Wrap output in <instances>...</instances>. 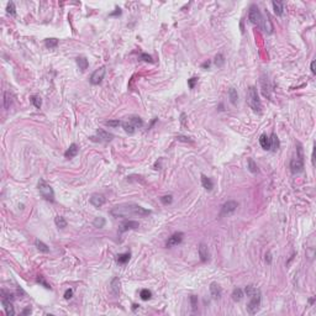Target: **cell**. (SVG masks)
<instances>
[{
    "label": "cell",
    "mask_w": 316,
    "mask_h": 316,
    "mask_svg": "<svg viewBox=\"0 0 316 316\" xmlns=\"http://www.w3.org/2000/svg\"><path fill=\"white\" fill-rule=\"evenodd\" d=\"M110 214L114 217H130V216H147L151 210H147L137 204H121L111 209Z\"/></svg>",
    "instance_id": "cell-1"
},
{
    "label": "cell",
    "mask_w": 316,
    "mask_h": 316,
    "mask_svg": "<svg viewBox=\"0 0 316 316\" xmlns=\"http://www.w3.org/2000/svg\"><path fill=\"white\" fill-rule=\"evenodd\" d=\"M247 104L250 105V108L254 113H258V114L262 113V103H261V99L258 97L257 89L254 86H250L248 88V91H247Z\"/></svg>",
    "instance_id": "cell-2"
},
{
    "label": "cell",
    "mask_w": 316,
    "mask_h": 316,
    "mask_svg": "<svg viewBox=\"0 0 316 316\" xmlns=\"http://www.w3.org/2000/svg\"><path fill=\"white\" fill-rule=\"evenodd\" d=\"M302 169H304V154H302L301 145L298 143V153H297V157H294L290 161V170L291 173L297 174V173L302 172Z\"/></svg>",
    "instance_id": "cell-3"
},
{
    "label": "cell",
    "mask_w": 316,
    "mask_h": 316,
    "mask_svg": "<svg viewBox=\"0 0 316 316\" xmlns=\"http://www.w3.org/2000/svg\"><path fill=\"white\" fill-rule=\"evenodd\" d=\"M38 190H40V194H41V197L43 199L48 200V201H53L54 200V191H53V189L43 179H40V182H38Z\"/></svg>",
    "instance_id": "cell-4"
},
{
    "label": "cell",
    "mask_w": 316,
    "mask_h": 316,
    "mask_svg": "<svg viewBox=\"0 0 316 316\" xmlns=\"http://www.w3.org/2000/svg\"><path fill=\"white\" fill-rule=\"evenodd\" d=\"M251 301L247 304V311H248V314L251 315H254L258 310H259V305H261V291H259V289L253 294V295H251Z\"/></svg>",
    "instance_id": "cell-5"
},
{
    "label": "cell",
    "mask_w": 316,
    "mask_h": 316,
    "mask_svg": "<svg viewBox=\"0 0 316 316\" xmlns=\"http://www.w3.org/2000/svg\"><path fill=\"white\" fill-rule=\"evenodd\" d=\"M248 19H250V21L252 24L258 25V26L261 27V25H262V22H263V16H262V14H261L258 6H256V5H252V6H251Z\"/></svg>",
    "instance_id": "cell-6"
},
{
    "label": "cell",
    "mask_w": 316,
    "mask_h": 316,
    "mask_svg": "<svg viewBox=\"0 0 316 316\" xmlns=\"http://www.w3.org/2000/svg\"><path fill=\"white\" fill-rule=\"evenodd\" d=\"M105 72H106L105 67H100L98 69H95L93 72L91 77H90V83L93 84V85H98V84L101 83L103 79H104V77H105Z\"/></svg>",
    "instance_id": "cell-7"
},
{
    "label": "cell",
    "mask_w": 316,
    "mask_h": 316,
    "mask_svg": "<svg viewBox=\"0 0 316 316\" xmlns=\"http://www.w3.org/2000/svg\"><path fill=\"white\" fill-rule=\"evenodd\" d=\"M238 206V202L237 201H233V200H229L227 202H225L221 208V213H220V216H225V215H230L235 213V210L237 209Z\"/></svg>",
    "instance_id": "cell-8"
},
{
    "label": "cell",
    "mask_w": 316,
    "mask_h": 316,
    "mask_svg": "<svg viewBox=\"0 0 316 316\" xmlns=\"http://www.w3.org/2000/svg\"><path fill=\"white\" fill-rule=\"evenodd\" d=\"M183 237H184L183 232H177V233H174V235H172V236L168 238V241H167V247H173V246L179 245V243L183 241Z\"/></svg>",
    "instance_id": "cell-9"
},
{
    "label": "cell",
    "mask_w": 316,
    "mask_h": 316,
    "mask_svg": "<svg viewBox=\"0 0 316 316\" xmlns=\"http://www.w3.org/2000/svg\"><path fill=\"white\" fill-rule=\"evenodd\" d=\"M90 204L93 205V206H95V208H100V206H103L104 204H105V197L104 195H101V194H93L91 197H90Z\"/></svg>",
    "instance_id": "cell-10"
},
{
    "label": "cell",
    "mask_w": 316,
    "mask_h": 316,
    "mask_svg": "<svg viewBox=\"0 0 316 316\" xmlns=\"http://www.w3.org/2000/svg\"><path fill=\"white\" fill-rule=\"evenodd\" d=\"M140 227V224L137 222V221H126V222H124L122 225H121V227H120V230H119V232L122 233L125 232V231H129V230H136V229H138Z\"/></svg>",
    "instance_id": "cell-11"
},
{
    "label": "cell",
    "mask_w": 316,
    "mask_h": 316,
    "mask_svg": "<svg viewBox=\"0 0 316 316\" xmlns=\"http://www.w3.org/2000/svg\"><path fill=\"white\" fill-rule=\"evenodd\" d=\"M198 251H199L200 259H201L202 262H208V261H209V258H210V253H209V248H208V246H206L205 243H200Z\"/></svg>",
    "instance_id": "cell-12"
},
{
    "label": "cell",
    "mask_w": 316,
    "mask_h": 316,
    "mask_svg": "<svg viewBox=\"0 0 316 316\" xmlns=\"http://www.w3.org/2000/svg\"><path fill=\"white\" fill-rule=\"evenodd\" d=\"M210 294H211L213 299H220V298H221V294H222L221 286H220L217 283H211L210 284Z\"/></svg>",
    "instance_id": "cell-13"
},
{
    "label": "cell",
    "mask_w": 316,
    "mask_h": 316,
    "mask_svg": "<svg viewBox=\"0 0 316 316\" xmlns=\"http://www.w3.org/2000/svg\"><path fill=\"white\" fill-rule=\"evenodd\" d=\"M97 135L99 137V142H109L114 138V135L113 133H109L104 130H98L97 131Z\"/></svg>",
    "instance_id": "cell-14"
},
{
    "label": "cell",
    "mask_w": 316,
    "mask_h": 316,
    "mask_svg": "<svg viewBox=\"0 0 316 316\" xmlns=\"http://www.w3.org/2000/svg\"><path fill=\"white\" fill-rule=\"evenodd\" d=\"M78 150H79V148H78V146H77L75 143H72V145L69 146V148L66 151L64 157H66V158H69V159H70V158H73V157H75V156L78 154Z\"/></svg>",
    "instance_id": "cell-15"
},
{
    "label": "cell",
    "mask_w": 316,
    "mask_h": 316,
    "mask_svg": "<svg viewBox=\"0 0 316 316\" xmlns=\"http://www.w3.org/2000/svg\"><path fill=\"white\" fill-rule=\"evenodd\" d=\"M1 301H3V305H4V309H5L6 315H9V316L15 315V310H14L13 302H11L10 300H1Z\"/></svg>",
    "instance_id": "cell-16"
},
{
    "label": "cell",
    "mask_w": 316,
    "mask_h": 316,
    "mask_svg": "<svg viewBox=\"0 0 316 316\" xmlns=\"http://www.w3.org/2000/svg\"><path fill=\"white\" fill-rule=\"evenodd\" d=\"M272 5H273V9H274L275 15H278V16L283 15L284 6H283V3H282V1H273V3H272Z\"/></svg>",
    "instance_id": "cell-17"
},
{
    "label": "cell",
    "mask_w": 316,
    "mask_h": 316,
    "mask_svg": "<svg viewBox=\"0 0 316 316\" xmlns=\"http://www.w3.org/2000/svg\"><path fill=\"white\" fill-rule=\"evenodd\" d=\"M259 145L262 146L263 150H270V140L267 135H262L259 137Z\"/></svg>",
    "instance_id": "cell-18"
},
{
    "label": "cell",
    "mask_w": 316,
    "mask_h": 316,
    "mask_svg": "<svg viewBox=\"0 0 316 316\" xmlns=\"http://www.w3.org/2000/svg\"><path fill=\"white\" fill-rule=\"evenodd\" d=\"M201 184H202V186L206 189V190H213V188H214V184L211 182V179L210 178H208L206 175H201Z\"/></svg>",
    "instance_id": "cell-19"
},
{
    "label": "cell",
    "mask_w": 316,
    "mask_h": 316,
    "mask_svg": "<svg viewBox=\"0 0 316 316\" xmlns=\"http://www.w3.org/2000/svg\"><path fill=\"white\" fill-rule=\"evenodd\" d=\"M269 140H270V150L273 151V152H275V151L279 148V140H278L277 135L273 133V135L269 137Z\"/></svg>",
    "instance_id": "cell-20"
},
{
    "label": "cell",
    "mask_w": 316,
    "mask_h": 316,
    "mask_svg": "<svg viewBox=\"0 0 316 316\" xmlns=\"http://www.w3.org/2000/svg\"><path fill=\"white\" fill-rule=\"evenodd\" d=\"M229 99H230V101L232 103L233 105L237 104V101H238V94H237V90H236L235 88H230V89H229Z\"/></svg>",
    "instance_id": "cell-21"
},
{
    "label": "cell",
    "mask_w": 316,
    "mask_h": 316,
    "mask_svg": "<svg viewBox=\"0 0 316 316\" xmlns=\"http://www.w3.org/2000/svg\"><path fill=\"white\" fill-rule=\"evenodd\" d=\"M121 126H122V129L126 131V132L129 133V135H133L135 131H136V127L133 126L132 124H130L129 121H125V122H121Z\"/></svg>",
    "instance_id": "cell-22"
},
{
    "label": "cell",
    "mask_w": 316,
    "mask_h": 316,
    "mask_svg": "<svg viewBox=\"0 0 316 316\" xmlns=\"http://www.w3.org/2000/svg\"><path fill=\"white\" fill-rule=\"evenodd\" d=\"M35 246L37 247V250L43 252V253H48V252H50L48 246H47L46 243H43L42 241H40V240H36V241H35Z\"/></svg>",
    "instance_id": "cell-23"
},
{
    "label": "cell",
    "mask_w": 316,
    "mask_h": 316,
    "mask_svg": "<svg viewBox=\"0 0 316 316\" xmlns=\"http://www.w3.org/2000/svg\"><path fill=\"white\" fill-rule=\"evenodd\" d=\"M77 64H78L80 70H85L89 66V62H88V59L85 57H78L77 58Z\"/></svg>",
    "instance_id": "cell-24"
},
{
    "label": "cell",
    "mask_w": 316,
    "mask_h": 316,
    "mask_svg": "<svg viewBox=\"0 0 316 316\" xmlns=\"http://www.w3.org/2000/svg\"><path fill=\"white\" fill-rule=\"evenodd\" d=\"M129 122L132 124L135 127H142V125H143L142 119L138 116H130L129 117Z\"/></svg>",
    "instance_id": "cell-25"
},
{
    "label": "cell",
    "mask_w": 316,
    "mask_h": 316,
    "mask_svg": "<svg viewBox=\"0 0 316 316\" xmlns=\"http://www.w3.org/2000/svg\"><path fill=\"white\" fill-rule=\"evenodd\" d=\"M54 224H56V226H57L58 229H64V227H67V221L63 216H56V219H54Z\"/></svg>",
    "instance_id": "cell-26"
},
{
    "label": "cell",
    "mask_w": 316,
    "mask_h": 316,
    "mask_svg": "<svg viewBox=\"0 0 316 316\" xmlns=\"http://www.w3.org/2000/svg\"><path fill=\"white\" fill-rule=\"evenodd\" d=\"M242 298H243V291H242V289L236 288V289L232 291L233 301H240V300H242Z\"/></svg>",
    "instance_id": "cell-27"
},
{
    "label": "cell",
    "mask_w": 316,
    "mask_h": 316,
    "mask_svg": "<svg viewBox=\"0 0 316 316\" xmlns=\"http://www.w3.org/2000/svg\"><path fill=\"white\" fill-rule=\"evenodd\" d=\"M130 257H131V254L127 252V253H124V254H119L117 256V262L119 263H121V264H125V263H127L129 261H130Z\"/></svg>",
    "instance_id": "cell-28"
},
{
    "label": "cell",
    "mask_w": 316,
    "mask_h": 316,
    "mask_svg": "<svg viewBox=\"0 0 316 316\" xmlns=\"http://www.w3.org/2000/svg\"><path fill=\"white\" fill-rule=\"evenodd\" d=\"M111 289H113L115 295H117L120 293V280H119V278H114L111 280Z\"/></svg>",
    "instance_id": "cell-29"
},
{
    "label": "cell",
    "mask_w": 316,
    "mask_h": 316,
    "mask_svg": "<svg viewBox=\"0 0 316 316\" xmlns=\"http://www.w3.org/2000/svg\"><path fill=\"white\" fill-rule=\"evenodd\" d=\"M45 45H46V47L50 48V50L56 48L57 45H58V40H57V38H47L46 42H45Z\"/></svg>",
    "instance_id": "cell-30"
},
{
    "label": "cell",
    "mask_w": 316,
    "mask_h": 316,
    "mask_svg": "<svg viewBox=\"0 0 316 316\" xmlns=\"http://www.w3.org/2000/svg\"><path fill=\"white\" fill-rule=\"evenodd\" d=\"M105 219L104 217H95L94 219V221H93V225H94V227H97V229H101V227H104L105 226Z\"/></svg>",
    "instance_id": "cell-31"
},
{
    "label": "cell",
    "mask_w": 316,
    "mask_h": 316,
    "mask_svg": "<svg viewBox=\"0 0 316 316\" xmlns=\"http://www.w3.org/2000/svg\"><path fill=\"white\" fill-rule=\"evenodd\" d=\"M30 99H31V103H32V105L35 108H37V109L41 108V105H42V99H41L38 95H32Z\"/></svg>",
    "instance_id": "cell-32"
},
{
    "label": "cell",
    "mask_w": 316,
    "mask_h": 316,
    "mask_svg": "<svg viewBox=\"0 0 316 316\" xmlns=\"http://www.w3.org/2000/svg\"><path fill=\"white\" fill-rule=\"evenodd\" d=\"M140 297H141V299L142 300H150L151 297H152V293H151L148 289H142L141 290V293H140Z\"/></svg>",
    "instance_id": "cell-33"
},
{
    "label": "cell",
    "mask_w": 316,
    "mask_h": 316,
    "mask_svg": "<svg viewBox=\"0 0 316 316\" xmlns=\"http://www.w3.org/2000/svg\"><path fill=\"white\" fill-rule=\"evenodd\" d=\"M215 64L217 67H222L225 64V57H224V54H221V53L216 54V57H215Z\"/></svg>",
    "instance_id": "cell-34"
},
{
    "label": "cell",
    "mask_w": 316,
    "mask_h": 316,
    "mask_svg": "<svg viewBox=\"0 0 316 316\" xmlns=\"http://www.w3.org/2000/svg\"><path fill=\"white\" fill-rule=\"evenodd\" d=\"M6 10H8V14H10V15H13V16H15V15H16V9H15V4H14L13 1H10V3L8 4V8H6Z\"/></svg>",
    "instance_id": "cell-35"
},
{
    "label": "cell",
    "mask_w": 316,
    "mask_h": 316,
    "mask_svg": "<svg viewBox=\"0 0 316 316\" xmlns=\"http://www.w3.org/2000/svg\"><path fill=\"white\" fill-rule=\"evenodd\" d=\"M10 104H11V98H10L9 93L5 91V93H4V108H5V109H9V108H10Z\"/></svg>",
    "instance_id": "cell-36"
},
{
    "label": "cell",
    "mask_w": 316,
    "mask_h": 316,
    "mask_svg": "<svg viewBox=\"0 0 316 316\" xmlns=\"http://www.w3.org/2000/svg\"><path fill=\"white\" fill-rule=\"evenodd\" d=\"M190 305H191V310L195 313L198 309V297H195V295L190 297Z\"/></svg>",
    "instance_id": "cell-37"
},
{
    "label": "cell",
    "mask_w": 316,
    "mask_h": 316,
    "mask_svg": "<svg viewBox=\"0 0 316 316\" xmlns=\"http://www.w3.org/2000/svg\"><path fill=\"white\" fill-rule=\"evenodd\" d=\"M1 300H10V301H13L14 300V294H10L6 290H1Z\"/></svg>",
    "instance_id": "cell-38"
},
{
    "label": "cell",
    "mask_w": 316,
    "mask_h": 316,
    "mask_svg": "<svg viewBox=\"0 0 316 316\" xmlns=\"http://www.w3.org/2000/svg\"><path fill=\"white\" fill-rule=\"evenodd\" d=\"M248 169H250V172H252V173H257L258 172V167H257V164L254 163V161L252 158L248 159Z\"/></svg>",
    "instance_id": "cell-39"
},
{
    "label": "cell",
    "mask_w": 316,
    "mask_h": 316,
    "mask_svg": "<svg viewBox=\"0 0 316 316\" xmlns=\"http://www.w3.org/2000/svg\"><path fill=\"white\" fill-rule=\"evenodd\" d=\"M257 290H258V289H257L256 286H253V285H247L246 289H245V293L247 294V297H251V295H253Z\"/></svg>",
    "instance_id": "cell-40"
},
{
    "label": "cell",
    "mask_w": 316,
    "mask_h": 316,
    "mask_svg": "<svg viewBox=\"0 0 316 316\" xmlns=\"http://www.w3.org/2000/svg\"><path fill=\"white\" fill-rule=\"evenodd\" d=\"M161 201H162V204L168 205V204H170L173 201V198H172V195H164V197L161 198Z\"/></svg>",
    "instance_id": "cell-41"
},
{
    "label": "cell",
    "mask_w": 316,
    "mask_h": 316,
    "mask_svg": "<svg viewBox=\"0 0 316 316\" xmlns=\"http://www.w3.org/2000/svg\"><path fill=\"white\" fill-rule=\"evenodd\" d=\"M105 124H106L108 126H110V127H117V126L121 125V121H119V120H111V121H106Z\"/></svg>",
    "instance_id": "cell-42"
},
{
    "label": "cell",
    "mask_w": 316,
    "mask_h": 316,
    "mask_svg": "<svg viewBox=\"0 0 316 316\" xmlns=\"http://www.w3.org/2000/svg\"><path fill=\"white\" fill-rule=\"evenodd\" d=\"M198 82V78H195V77H193V78H190L189 80H188V84H189V88L190 89H194V86H195V84Z\"/></svg>",
    "instance_id": "cell-43"
},
{
    "label": "cell",
    "mask_w": 316,
    "mask_h": 316,
    "mask_svg": "<svg viewBox=\"0 0 316 316\" xmlns=\"http://www.w3.org/2000/svg\"><path fill=\"white\" fill-rule=\"evenodd\" d=\"M37 282H38V283H41V284H42V285H43V286H45V288H47V289H50V288H51V286H50V284H47V283H46V280H45V279H43V278H42V277H40V278H37Z\"/></svg>",
    "instance_id": "cell-44"
},
{
    "label": "cell",
    "mask_w": 316,
    "mask_h": 316,
    "mask_svg": "<svg viewBox=\"0 0 316 316\" xmlns=\"http://www.w3.org/2000/svg\"><path fill=\"white\" fill-rule=\"evenodd\" d=\"M72 297H73V290L72 289H67L66 293H64V298L66 299H70Z\"/></svg>",
    "instance_id": "cell-45"
},
{
    "label": "cell",
    "mask_w": 316,
    "mask_h": 316,
    "mask_svg": "<svg viewBox=\"0 0 316 316\" xmlns=\"http://www.w3.org/2000/svg\"><path fill=\"white\" fill-rule=\"evenodd\" d=\"M141 58H142L143 61H146V62H152V57L148 56V54H146V53H142V54H141Z\"/></svg>",
    "instance_id": "cell-46"
},
{
    "label": "cell",
    "mask_w": 316,
    "mask_h": 316,
    "mask_svg": "<svg viewBox=\"0 0 316 316\" xmlns=\"http://www.w3.org/2000/svg\"><path fill=\"white\" fill-rule=\"evenodd\" d=\"M177 138H178V141H183V142H193L191 140H189V138L185 137V136H178Z\"/></svg>",
    "instance_id": "cell-47"
},
{
    "label": "cell",
    "mask_w": 316,
    "mask_h": 316,
    "mask_svg": "<svg viewBox=\"0 0 316 316\" xmlns=\"http://www.w3.org/2000/svg\"><path fill=\"white\" fill-rule=\"evenodd\" d=\"M115 10H116V11H114V13H111V14H110L111 16H115V15H120V14H121V10H120L119 8H116Z\"/></svg>",
    "instance_id": "cell-48"
},
{
    "label": "cell",
    "mask_w": 316,
    "mask_h": 316,
    "mask_svg": "<svg viewBox=\"0 0 316 316\" xmlns=\"http://www.w3.org/2000/svg\"><path fill=\"white\" fill-rule=\"evenodd\" d=\"M31 313V309H30V306L29 308H26L24 311H22V315H27V314H30Z\"/></svg>",
    "instance_id": "cell-49"
},
{
    "label": "cell",
    "mask_w": 316,
    "mask_h": 316,
    "mask_svg": "<svg viewBox=\"0 0 316 316\" xmlns=\"http://www.w3.org/2000/svg\"><path fill=\"white\" fill-rule=\"evenodd\" d=\"M311 72H313L314 74H315V73H316V69H315V61H313V62H311Z\"/></svg>",
    "instance_id": "cell-50"
},
{
    "label": "cell",
    "mask_w": 316,
    "mask_h": 316,
    "mask_svg": "<svg viewBox=\"0 0 316 316\" xmlns=\"http://www.w3.org/2000/svg\"><path fill=\"white\" fill-rule=\"evenodd\" d=\"M201 67H202V68H209V67H210V62H209V61H208V62H204Z\"/></svg>",
    "instance_id": "cell-51"
},
{
    "label": "cell",
    "mask_w": 316,
    "mask_h": 316,
    "mask_svg": "<svg viewBox=\"0 0 316 316\" xmlns=\"http://www.w3.org/2000/svg\"><path fill=\"white\" fill-rule=\"evenodd\" d=\"M266 257H267L266 259H267V261H268V263H270V254L268 253V256H266Z\"/></svg>",
    "instance_id": "cell-52"
}]
</instances>
